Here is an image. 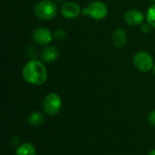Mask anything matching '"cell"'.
I'll return each instance as SVG.
<instances>
[{
  "instance_id": "1",
  "label": "cell",
  "mask_w": 155,
  "mask_h": 155,
  "mask_svg": "<svg viewBox=\"0 0 155 155\" xmlns=\"http://www.w3.org/2000/svg\"><path fill=\"white\" fill-rule=\"evenodd\" d=\"M22 76L30 84L42 85L47 81L48 73L42 61L32 59L25 64L22 70Z\"/></svg>"
},
{
  "instance_id": "2",
  "label": "cell",
  "mask_w": 155,
  "mask_h": 155,
  "mask_svg": "<svg viewBox=\"0 0 155 155\" xmlns=\"http://www.w3.org/2000/svg\"><path fill=\"white\" fill-rule=\"evenodd\" d=\"M57 5L52 0L38 1L34 6V13L36 17L44 21L53 19L57 14Z\"/></svg>"
},
{
  "instance_id": "3",
  "label": "cell",
  "mask_w": 155,
  "mask_h": 155,
  "mask_svg": "<svg viewBox=\"0 0 155 155\" xmlns=\"http://www.w3.org/2000/svg\"><path fill=\"white\" fill-rule=\"evenodd\" d=\"M82 15L89 16L94 20H103L108 15V7L102 1H93L82 9Z\"/></svg>"
},
{
  "instance_id": "4",
  "label": "cell",
  "mask_w": 155,
  "mask_h": 155,
  "mask_svg": "<svg viewBox=\"0 0 155 155\" xmlns=\"http://www.w3.org/2000/svg\"><path fill=\"white\" fill-rule=\"evenodd\" d=\"M133 63L136 69L144 73L151 71L152 69H153V66H154L153 56L145 51L137 52L134 55Z\"/></svg>"
},
{
  "instance_id": "5",
  "label": "cell",
  "mask_w": 155,
  "mask_h": 155,
  "mask_svg": "<svg viewBox=\"0 0 155 155\" xmlns=\"http://www.w3.org/2000/svg\"><path fill=\"white\" fill-rule=\"evenodd\" d=\"M62 104V99L56 93H50L43 101V108L46 114L54 116L60 112Z\"/></svg>"
},
{
  "instance_id": "6",
  "label": "cell",
  "mask_w": 155,
  "mask_h": 155,
  "mask_svg": "<svg viewBox=\"0 0 155 155\" xmlns=\"http://www.w3.org/2000/svg\"><path fill=\"white\" fill-rule=\"evenodd\" d=\"M60 12L63 17L67 19H74L80 15L82 9L77 3L73 1H66L61 5Z\"/></svg>"
},
{
  "instance_id": "7",
  "label": "cell",
  "mask_w": 155,
  "mask_h": 155,
  "mask_svg": "<svg viewBox=\"0 0 155 155\" xmlns=\"http://www.w3.org/2000/svg\"><path fill=\"white\" fill-rule=\"evenodd\" d=\"M35 43L40 45H47L54 38L53 33L45 27H38L34 30L32 35Z\"/></svg>"
},
{
  "instance_id": "8",
  "label": "cell",
  "mask_w": 155,
  "mask_h": 155,
  "mask_svg": "<svg viewBox=\"0 0 155 155\" xmlns=\"http://www.w3.org/2000/svg\"><path fill=\"white\" fill-rule=\"evenodd\" d=\"M124 19L127 25L136 26L142 25L144 21V15L137 9H130L124 15Z\"/></svg>"
},
{
  "instance_id": "9",
  "label": "cell",
  "mask_w": 155,
  "mask_h": 155,
  "mask_svg": "<svg viewBox=\"0 0 155 155\" xmlns=\"http://www.w3.org/2000/svg\"><path fill=\"white\" fill-rule=\"evenodd\" d=\"M59 57V50L55 46H46L41 52V58L44 62L52 63Z\"/></svg>"
},
{
  "instance_id": "10",
  "label": "cell",
  "mask_w": 155,
  "mask_h": 155,
  "mask_svg": "<svg viewBox=\"0 0 155 155\" xmlns=\"http://www.w3.org/2000/svg\"><path fill=\"white\" fill-rule=\"evenodd\" d=\"M113 43L116 47H123L127 43V34L122 28H117L113 34Z\"/></svg>"
},
{
  "instance_id": "11",
  "label": "cell",
  "mask_w": 155,
  "mask_h": 155,
  "mask_svg": "<svg viewBox=\"0 0 155 155\" xmlns=\"http://www.w3.org/2000/svg\"><path fill=\"white\" fill-rule=\"evenodd\" d=\"M15 155H36L35 147L30 143H25L18 146Z\"/></svg>"
},
{
  "instance_id": "12",
  "label": "cell",
  "mask_w": 155,
  "mask_h": 155,
  "mask_svg": "<svg viewBox=\"0 0 155 155\" xmlns=\"http://www.w3.org/2000/svg\"><path fill=\"white\" fill-rule=\"evenodd\" d=\"M28 122L33 126H39L45 122V116L40 112H33L28 117Z\"/></svg>"
},
{
  "instance_id": "13",
  "label": "cell",
  "mask_w": 155,
  "mask_h": 155,
  "mask_svg": "<svg viewBox=\"0 0 155 155\" xmlns=\"http://www.w3.org/2000/svg\"><path fill=\"white\" fill-rule=\"evenodd\" d=\"M146 21L155 29V3L153 4L146 13Z\"/></svg>"
},
{
  "instance_id": "14",
  "label": "cell",
  "mask_w": 155,
  "mask_h": 155,
  "mask_svg": "<svg viewBox=\"0 0 155 155\" xmlns=\"http://www.w3.org/2000/svg\"><path fill=\"white\" fill-rule=\"evenodd\" d=\"M65 36H66V32L64 29H58L54 34V37L57 40H62L65 38Z\"/></svg>"
},
{
  "instance_id": "15",
  "label": "cell",
  "mask_w": 155,
  "mask_h": 155,
  "mask_svg": "<svg viewBox=\"0 0 155 155\" xmlns=\"http://www.w3.org/2000/svg\"><path fill=\"white\" fill-rule=\"evenodd\" d=\"M151 28H152V25H151L148 22H147V23L143 24V25H142V27H141L142 32H143V33H144V34L149 33V32L151 31Z\"/></svg>"
},
{
  "instance_id": "16",
  "label": "cell",
  "mask_w": 155,
  "mask_h": 155,
  "mask_svg": "<svg viewBox=\"0 0 155 155\" xmlns=\"http://www.w3.org/2000/svg\"><path fill=\"white\" fill-rule=\"evenodd\" d=\"M149 122L152 125L155 127V110L149 114Z\"/></svg>"
},
{
  "instance_id": "17",
  "label": "cell",
  "mask_w": 155,
  "mask_h": 155,
  "mask_svg": "<svg viewBox=\"0 0 155 155\" xmlns=\"http://www.w3.org/2000/svg\"><path fill=\"white\" fill-rule=\"evenodd\" d=\"M148 155H155V149L152 150V151L148 153Z\"/></svg>"
},
{
  "instance_id": "18",
  "label": "cell",
  "mask_w": 155,
  "mask_h": 155,
  "mask_svg": "<svg viewBox=\"0 0 155 155\" xmlns=\"http://www.w3.org/2000/svg\"><path fill=\"white\" fill-rule=\"evenodd\" d=\"M55 1H57V2H62V1H64V0H55Z\"/></svg>"
},
{
  "instance_id": "19",
  "label": "cell",
  "mask_w": 155,
  "mask_h": 155,
  "mask_svg": "<svg viewBox=\"0 0 155 155\" xmlns=\"http://www.w3.org/2000/svg\"><path fill=\"white\" fill-rule=\"evenodd\" d=\"M153 72H154V74H155V64H154V66H153Z\"/></svg>"
},
{
  "instance_id": "20",
  "label": "cell",
  "mask_w": 155,
  "mask_h": 155,
  "mask_svg": "<svg viewBox=\"0 0 155 155\" xmlns=\"http://www.w3.org/2000/svg\"><path fill=\"white\" fill-rule=\"evenodd\" d=\"M150 1H152V2H154L155 3V0H150Z\"/></svg>"
}]
</instances>
